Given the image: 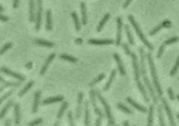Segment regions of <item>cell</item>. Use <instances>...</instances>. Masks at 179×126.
I'll return each instance as SVG.
<instances>
[{"label": "cell", "instance_id": "6da1fadb", "mask_svg": "<svg viewBox=\"0 0 179 126\" xmlns=\"http://www.w3.org/2000/svg\"><path fill=\"white\" fill-rule=\"evenodd\" d=\"M123 48L124 49L125 52L126 54L129 55V56H131L132 60V65H133V70H134V80L137 83V87L139 88V89L140 92L141 93L142 96L145 100V101L146 103H148L149 102V98L147 95V92L146 91L145 87L143 85L141 82L140 80V73L141 71L139 70V64L138 62V58H137V56L136 54L132 52V51L130 50L129 46H128L127 44L124 43L123 45Z\"/></svg>", "mask_w": 179, "mask_h": 126}, {"label": "cell", "instance_id": "7a4b0ae2", "mask_svg": "<svg viewBox=\"0 0 179 126\" xmlns=\"http://www.w3.org/2000/svg\"><path fill=\"white\" fill-rule=\"evenodd\" d=\"M139 54H140V71L142 77H143V82L145 83L146 86L148 89L149 93H150L151 98H152L153 101L155 104H157L158 99L157 97V95L155 93V91L153 88L152 85H151L150 80L148 78L147 72H146V54L145 51H144V48L143 47L139 48Z\"/></svg>", "mask_w": 179, "mask_h": 126}, {"label": "cell", "instance_id": "3957f363", "mask_svg": "<svg viewBox=\"0 0 179 126\" xmlns=\"http://www.w3.org/2000/svg\"><path fill=\"white\" fill-rule=\"evenodd\" d=\"M146 57H147L148 61L149 67H150V75H151V77H152L153 82L156 91H157L158 96H159V98H161L162 96L163 95V91L161 88L160 84H159V80H158L157 71H156V68H155V66L153 59L152 54H151L150 52L147 53Z\"/></svg>", "mask_w": 179, "mask_h": 126}, {"label": "cell", "instance_id": "277c9868", "mask_svg": "<svg viewBox=\"0 0 179 126\" xmlns=\"http://www.w3.org/2000/svg\"><path fill=\"white\" fill-rule=\"evenodd\" d=\"M128 20H129L130 23L132 24V25L133 26L134 29H135L137 35H138L139 38L141 41H142V43H143L146 46V47L148 48V49L150 50H153V46L152 44H151L148 41L146 38V36H144L143 32H142L141 29L140 28L139 25V24L136 22L134 18L132 15H128Z\"/></svg>", "mask_w": 179, "mask_h": 126}, {"label": "cell", "instance_id": "5b68a950", "mask_svg": "<svg viewBox=\"0 0 179 126\" xmlns=\"http://www.w3.org/2000/svg\"><path fill=\"white\" fill-rule=\"evenodd\" d=\"M96 94L97 98H98L99 101H100V103H102L104 108V111H105L106 116H107V118L108 119V125H115V120L114 117H113L112 113H111V107L109 106V105L108 104L107 101H106L105 98L101 94L100 91L99 90L96 91Z\"/></svg>", "mask_w": 179, "mask_h": 126}, {"label": "cell", "instance_id": "8992f818", "mask_svg": "<svg viewBox=\"0 0 179 126\" xmlns=\"http://www.w3.org/2000/svg\"><path fill=\"white\" fill-rule=\"evenodd\" d=\"M36 26L35 28L37 32H39L41 29V20H42V12H43V5L42 0H36Z\"/></svg>", "mask_w": 179, "mask_h": 126}, {"label": "cell", "instance_id": "52a82bcc", "mask_svg": "<svg viewBox=\"0 0 179 126\" xmlns=\"http://www.w3.org/2000/svg\"><path fill=\"white\" fill-rule=\"evenodd\" d=\"M90 101H91L92 105H93V108H94V112H95V114H97L99 117H101V118H104V114L102 113V112L101 111V109L100 108L97 107V103H96V91H95L94 89H90Z\"/></svg>", "mask_w": 179, "mask_h": 126}, {"label": "cell", "instance_id": "ba28073f", "mask_svg": "<svg viewBox=\"0 0 179 126\" xmlns=\"http://www.w3.org/2000/svg\"><path fill=\"white\" fill-rule=\"evenodd\" d=\"M117 22V34H116V44L117 46H119L121 43L122 39V29H123V20L120 17H118L116 18Z\"/></svg>", "mask_w": 179, "mask_h": 126}, {"label": "cell", "instance_id": "9c48e42d", "mask_svg": "<svg viewBox=\"0 0 179 126\" xmlns=\"http://www.w3.org/2000/svg\"><path fill=\"white\" fill-rule=\"evenodd\" d=\"M162 105H163V106H164L166 114H167L168 116V118H169V120L170 124H171V125L172 126H175L176 123L174 121V118H173V114H172L171 108H170L167 101H166V99H164V98H162Z\"/></svg>", "mask_w": 179, "mask_h": 126}, {"label": "cell", "instance_id": "30bf717a", "mask_svg": "<svg viewBox=\"0 0 179 126\" xmlns=\"http://www.w3.org/2000/svg\"><path fill=\"white\" fill-rule=\"evenodd\" d=\"M1 72H3V73L6 74V75L11 76V77H13L14 78L18 79V80H20V82H24V81L25 80V78L24 76H22V75H20V74L18 73V72L12 71V70H11L10 69H8L7 68H6V67H1Z\"/></svg>", "mask_w": 179, "mask_h": 126}, {"label": "cell", "instance_id": "8fae6325", "mask_svg": "<svg viewBox=\"0 0 179 126\" xmlns=\"http://www.w3.org/2000/svg\"><path fill=\"white\" fill-rule=\"evenodd\" d=\"M114 43L112 39H90L88 41V43L94 45H111Z\"/></svg>", "mask_w": 179, "mask_h": 126}, {"label": "cell", "instance_id": "7c38bea8", "mask_svg": "<svg viewBox=\"0 0 179 126\" xmlns=\"http://www.w3.org/2000/svg\"><path fill=\"white\" fill-rule=\"evenodd\" d=\"M114 59L116 60V63H117L118 70H119L120 75L122 76H125L126 74L125 69L124 65H123V63L122 60H121L120 56L119 54H117V53H115V54H114Z\"/></svg>", "mask_w": 179, "mask_h": 126}, {"label": "cell", "instance_id": "4fadbf2b", "mask_svg": "<svg viewBox=\"0 0 179 126\" xmlns=\"http://www.w3.org/2000/svg\"><path fill=\"white\" fill-rule=\"evenodd\" d=\"M41 95V91L40 90L36 91L35 94H34V103H33V107H32V113L35 114L38 111V109H39V106L40 104Z\"/></svg>", "mask_w": 179, "mask_h": 126}, {"label": "cell", "instance_id": "5bb4252c", "mask_svg": "<svg viewBox=\"0 0 179 126\" xmlns=\"http://www.w3.org/2000/svg\"><path fill=\"white\" fill-rule=\"evenodd\" d=\"M83 92H79L78 94V102H77V107H76V118L79 119L81 116V110H82V103L83 100Z\"/></svg>", "mask_w": 179, "mask_h": 126}, {"label": "cell", "instance_id": "9a60e30c", "mask_svg": "<svg viewBox=\"0 0 179 126\" xmlns=\"http://www.w3.org/2000/svg\"><path fill=\"white\" fill-rule=\"evenodd\" d=\"M171 27V22H170L169 20H164V22H162L160 25H158L157 27H155L152 31H150V32H149V35L153 36L155 34H157V33L162 28H166V27Z\"/></svg>", "mask_w": 179, "mask_h": 126}, {"label": "cell", "instance_id": "2e32d148", "mask_svg": "<svg viewBox=\"0 0 179 126\" xmlns=\"http://www.w3.org/2000/svg\"><path fill=\"white\" fill-rule=\"evenodd\" d=\"M55 57V54H54V53H53V54H50L49 56H48V57L47 58V59L46 60V61H45V63H43L42 68H41V71H40V75L42 76L46 73L48 66H49L50 63L53 61V60L54 59V58Z\"/></svg>", "mask_w": 179, "mask_h": 126}, {"label": "cell", "instance_id": "e0dca14e", "mask_svg": "<svg viewBox=\"0 0 179 126\" xmlns=\"http://www.w3.org/2000/svg\"><path fill=\"white\" fill-rule=\"evenodd\" d=\"M35 2L34 0H29V19L30 22H34L35 19Z\"/></svg>", "mask_w": 179, "mask_h": 126}, {"label": "cell", "instance_id": "ac0fdd59", "mask_svg": "<svg viewBox=\"0 0 179 126\" xmlns=\"http://www.w3.org/2000/svg\"><path fill=\"white\" fill-rule=\"evenodd\" d=\"M64 101V96H57L55 97H51L46 98L42 102L43 105H50L53 104V103H59V102H62Z\"/></svg>", "mask_w": 179, "mask_h": 126}, {"label": "cell", "instance_id": "d6986e66", "mask_svg": "<svg viewBox=\"0 0 179 126\" xmlns=\"http://www.w3.org/2000/svg\"><path fill=\"white\" fill-rule=\"evenodd\" d=\"M126 100H127V102L129 104L131 105L132 106L134 107V108H136L137 109H138L139 111L143 112V113H146V112H147L146 108L142 106V105L138 104L137 102H135L134 101V100L132 99L131 98H130V97L127 98Z\"/></svg>", "mask_w": 179, "mask_h": 126}, {"label": "cell", "instance_id": "ffe728a7", "mask_svg": "<svg viewBox=\"0 0 179 126\" xmlns=\"http://www.w3.org/2000/svg\"><path fill=\"white\" fill-rule=\"evenodd\" d=\"M81 22L83 25H86L88 21V17H87V9L86 2L82 1L81 3Z\"/></svg>", "mask_w": 179, "mask_h": 126}, {"label": "cell", "instance_id": "44dd1931", "mask_svg": "<svg viewBox=\"0 0 179 126\" xmlns=\"http://www.w3.org/2000/svg\"><path fill=\"white\" fill-rule=\"evenodd\" d=\"M1 78V88H0V92H2V91L4 90V88L5 87H20V85H21V84H20V82L17 83V82H6V81L4 80V79H3L2 77H0Z\"/></svg>", "mask_w": 179, "mask_h": 126}, {"label": "cell", "instance_id": "7402d4cb", "mask_svg": "<svg viewBox=\"0 0 179 126\" xmlns=\"http://www.w3.org/2000/svg\"><path fill=\"white\" fill-rule=\"evenodd\" d=\"M85 106V125L88 126L90 125V110H89V103L88 101L84 102Z\"/></svg>", "mask_w": 179, "mask_h": 126}, {"label": "cell", "instance_id": "603a6c76", "mask_svg": "<svg viewBox=\"0 0 179 126\" xmlns=\"http://www.w3.org/2000/svg\"><path fill=\"white\" fill-rule=\"evenodd\" d=\"M46 29L47 31H51L53 28V20H52V13L50 9L47 10L46 13Z\"/></svg>", "mask_w": 179, "mask_h": 126}, {"label": "cell", "instance_id": "cb8c5ba5", "mask_svg": "<svg viewBox=\"0 0 179 126\" xmlns=\"http://www.w3.org/2000/svg\"><path fill=\"white\" fill-rule=\"evenodd\" d=\"M14 115H15V124L16 125H20V105L18 103L14 105Z\"/></svg>", "mask_w": 179, "mask_h": 126}, {"label": "cell", "instance_id": "d4e9b609", "mask_svg": "<svg viewBox=\"0 0 179 126\" xmlns=\"http://www.w3.org/2000/svg\"><path fill=\"white\" fill-rule=\"evenodd\" d=\"M116 69H114V70H112V71H111V75H110V77H109V80H108V82H107V84H106V85L104 86V87L103 89L104 91H107L110 89L111 84H112V82H114V79L115 78V77H116Z\"/></svg>", "mask_w": 179, "mask_h": 126}, {"label": "cell", "instance_id": "484cf974", "mask_svg": "<svg viewBox=\"0 0 179 126\" xmlns=\"http://www.w3.org/2000/svg\"><path fill=\"white\" fill-rule=\"evenodd\" d=\"M34 43L38 45L46 48H52L54 46L53 43L48 41H44V40L42 39H36L35 41H34Z\"/></svg>", "mask_w": 179, "mask_h": 126}, {"label": "cell", "instance_id": "4316f807", "mask_svg": "<svg viewBox=\"0 0 179 126\" xmlns=\"http://www.w3.org/2000/svg\"><path fill=\"white\" fill-rule=\"evenodd\" d=\"M13 105V100H11V101H9L8 102L7 104L5 105L4 107L2 108V109H1V113H0V119H2L3 118H4L5 116H6V114H7L8 109H9L10 107H11Z\"/></svg>", "mask_w": 179, "mask_h": 126}, {"label": "cell", "instance_id": "83f0119b", "mask_svg": "<svg viewBox=\"0 0 179 126\" xmlns=\"http://www.w3.org/2000/svg\"><path fill=\"white\" fill-rule=\"evenodd\" d=\"M109 18H110V14H109V13H107V14H105V15L103 17V18H102V20L100 21L98 27H97V32H100L103 29L104 25H106V23H107L108 20H109Z\"/></svg>", "mask_w": 179, "mask_h": 126}, {"label": "cell", "instance_id": "f1b7e54d", "mask_svg": "<svg viewBox=\"0 0 179 126\" xmlns=\"http://www.w3.org/2000/svg\"><path fill=\"white\" fill-rule=\"evenodd\" d=\"M71 15H72L73 20H74V22L76 30L77 31V32H79V31L81 30V22H80L79 21V16H78L77 13H76L75 11H73L72 13H71Z\"/></svg>", "mask_w": 179, "mask_h": 126}, {"label": "cell", "instance_id": "f546056e", "mask_svg": "<svg viewBox=\"0 0 179 126\" xmlns=\"http://www.w3.org/2000/svg\"><path fill=\"white\" fill-rule=\"evenodd\" d=\"M68 106H69L68 102L65 101L62 103V104L61 105V107H60V110H59L58 113H57V118L58 120H60V119L62 118V116H63L64 114V113H65V110L68 108Z\"/></svg>", "mask_w": 179, "mask_h": 126}, {"label": "cell", "instance_id": "4dcf8cb0", "mask_svg": "<svg viewBox=\"0 0 179 126\" xmlns=\"http://www.w3.org/2000/svg\"><path fill=\"white\" fill-rule=\"evenodd\" d=\"M153 113H154V105H151L149 107L148 111V126L153 125Z\"/></svg>", "mask_w": 179, "mask_h": 126}, {"label": "cell", "instance_id": "1f68e13d", "mask_svg": "<svg viewBox=\"0 0 179 126\" xmlns=\"http://www.w3.org/2000/svg\"><path fill=\"white\" fill-rule=\"evenodd\" d=\"M34 81H30V82H29L28 83H27V84H26V86L25 87L23 88V89H22L21 91H20V93H19L18 94V96H19V97H22V96H24V95H25L26 93L27 92V91H28L29 89H31V88L32 87V86L34 85Z\"/></svg>", "mask_w": 179, "mask_h": 126}, {"label": "cell", "instance_id": "d6a6232c", "mask_svg": "<svg viewBox=\"0 0 179 126\" xmlns=\"http://www.w3.org/2000/svg\"><path fill=\"white\" fill-rule=\"evenodd\" d=\"M60 59H61L62 60H65V61H67L71 62V63H76L78 61V59L74 56H72V55H69L67 54H62L60 55Z\"/></svg>", "mask_w": 179, "mask_h": 126}, {"label": "cell", "instance_id": "836d02e7", "mask_svg": "<svg viewBox=\"0 0 179 126\" xmlns=\"http://www.w3.org/2000/svg\"><path fill=\"white\" fill-rule=\"evenodd\" d=\"M125 29L126 34H127V39H128V41H129V43L131 45H134V41L133 36L132 35V33L130 29L129 25H125Z\"/></svg>", "mask_w": 179, "mask_h": 126}, {"label": "cell", "instance_id": "e575fe53", "mask_svg": "<svg viewBox=\"0 0 179 126\" xmlns=\"http://www.w3.org/2000/svg\"><path fill=\"white\" fill-rule=\"evenodd\" d=\"M157 112H158V116H159V125H160L161 126H164L165 123H164V118H163L162 108V106L160 105H158Z\"/></svg>", "mask_w": 179, "mask_h": 126}, {"label": "cell", "instance_id": "d590c367", "mask_svg": "<svg viewBox=\"0 0 179 126\" xmlns=\"http://www.w3.org/2000/svg\"><path fill=\"white\" fill-rule=\"evenodd\" d=\"M105 78V74L104 73H101L100 75H99L96 78H95L93 79V81H92L91 82H90V84H89L90 87H93L94 85H95V84H97V83H99L100 82H101L102 80H103V79Z\"/></svg>", "mask_w": 179, "mask_h": 126}, {"label": "cell", "instance_id": "8d00e7d4", "mask_svg": "<svg viewBox=\"0 0 179 126\" xmlns=\"http://www.w3.org/2000/svg\"><path fill=\"white\" fill-rule=\"evenodd\" d=\"M117 107L118 109H120L121 111H123L124 113L127 114H132V110L130 109L127 107L125 106V105L122 104V103H118Z\"/></svg>", "mask_w": 179, "mask_h": 126}, {"label": "cell", "instance_id": "74e56055", "mask_svg": "<svg viewBox=\"0 0 179 126\" xmlns=\"http://www.w3.org/2000/svg\"><path fill=\"white\" fill-rule=\"evenodd\" d=\"M179 68V56H178V59H177L176 61L175 65H173V68H172L171 72H170V75L171 76H173L175 75L176 73V72L178 71Z\"/></svg>", "mask_w": 179, "mask_h": 126}, {"label": "cell", "instance_id": "f35d334b", "mask_svg": "<svg viewBox=\"0 0 179 126\" xmlns=\"http://www.w3.org/2000/svg\"><path fill=\"white\" fill-rule=\"evenodd\" d=\"M12 45H13V43L11 42H8L7 43H6L4 45V46H3L2 48H1V55H3L4 54V53H6V52L8 50V49H10L12 47Z\"/></svg>", "mask_w": 179, "mask_h": 126}, {"label": "cell", "instance_id": "ab89813d", "mask_svg": "<svg viewBox=\"0 0 179 126\" xmlns=\"http://www.w3.org/2000/svg\"><path fill=\"white\" fill-rule=\"evenodd\" d=\"M178 41V37H172V38H170V39H169L168 40H166V41H165L164 44L165 45H170L171 43H176Z\"/></svg>", "mask_w": 179, "mask_h": 126}, {"label": "cell", "instance_id": "60d3db41", "mask_svg": "<svg viewBox=\"0 0 179 126\" xmlns=\"http://www.w3.org/2000/svg\"><path fill=\"white\" fill-rule=\"evenodd\" d=\"M67 117H68V120L69 122V125L71 126H74L75 125L74 122V118H73V114L72 111H69L68 113H67Z\"/></svg>", "mask_w": 179, "mask_h": 126}, {"label": "cell", "instance_id": "b9f144b4", "mask_svg": "<svg viewBox=\"0 0 179 126\" xmlns=\"http://www.w3.org/2000/svg\"><path fill=\"white\" fill-rule=\"evenodd\" d=\"M43 122L42 118H36L34 120H33V121H31L27 123V125H39V124H41V123Z\"/></svg>", "mask_w": 179, "mask_h": 126}, {"label": "cell", "instance_id": "7bdbcfd3", "mask_svg": "<svg viewBox=\"0 0 179 126\" xmlns=\"http://www.w3.org/2000/svg\"><path fill=\"white\" fill-rule=\"evenodd\" d=\"M13 90H11V91H8V92L6 93V94H5L4 96H3L1 98V99H0V104H2L3 101H5L6 98H8V97H9V96H11L12 94H13Z\"/></svg>", "mask_w": 179, "mask_h": 126}, {"label": "cell", "instance_id": "ee69618b", "mask_svg": "<svg viewBox=\"0 0 179 126\" xmlns=\"http://www.w3.org/2000/svg\"><path fill=\"white\" fill-rule=\"evenodd\" d=\"M164 48H165V45L163 43L162 45L159 47V50H158V52H157V57L158 59H159L162 56L163 53H164Z\"/></svg>", "mask_w": 179, "mask_h": 126}, {"label": "cell", "instance_id": "f6af8a7d", "mask_svg": "<svg viewBox=\"0 0 179 126\" xmlns=\"http://www.w3.org/2000/svg\"><path fill=\"white\" fill-rule=\"evenodd\" d=\"M167 94L169 97L170 99H171V101H173V100L175 99V96H174V93H173V89H171V87H169L168 89L167 90Z\"/></svg>", "mask_w": 179, "mask_h": 126}, {"label": "cell", "instance_id": "bcb514c9", "mask_svg": "<svg viewBox=\"0 0 179 126\" xmlns=\"http://www.w3.org/2000/svg\"><path fill=\"white\" fill-rule=\"evenodd\" d=\"M0 20H1L2 22H7L8 20V18L7 16H6V15H4L2 14H1V15H0Z\"/></svg>", "mask_w": 179, "mask_h": 126}, {"label": "cell", "instance_id": "7dc6e473", "mask_svg": "<svg viewBox=\"0 0 179 126\" xmlns=\"http://www.w3.org/2000/svg\"><path fill=\"white\" fill-rule=\"evenodd\" d=\"M102 118H101V117H98V118H97L96 121H95V125H96V126L101 125V123H102Z\"/></svg>", "mask_w": 179, "mask_h": 126}, {"label": "cell", "instance_id": "c3c4849f", "mask_svg": "<svg viewBox=\"0 0 179 126\" xmlns=\"http://www.w3.org/2000/svg\"><path fill=\"white\" fill-rule=\"evenodd\" d=\"M19 2H20V0H13V6L14 8H17L18 7Z\"/></svg>", "mask_w": 179, "mask_h": 126}, {"label": "cell", "instance_id": "681fc988", "mask_svg": "<svg viewBox=\"0 0 179 126\" xmlns=\"http://www.w3.org/2000/svg\"><path fill=\"white\" fill-rule=\"evenodd\" d=\"M132 0H126L124 5H123V8H126L127 7V6L130 4V3L132 2Z\"/></svg>", "mask_w": 179, "mask_h": 126}, {"label": "cell", "instance_id": "f907efd6", "mask_svg": "<svg viewBox=\"0 0 179 126\" xmlns=\"http://www.w3.org/2000/svg\"><path fill=\"white\" fill-rule=\"evenodd\" d=\"M32 65H33V64H32V62L29 61V62H28V63H26L25 67H26V68H27V69H28V70H29V69H31V68H32Z\"/></svg>", "mask_w": 179, "mask_h": 126}, {"label": "cell", "instance_id": "816d5d0a", "mask_svg": "<svg viewBox=\"0 0 179 126\" xmlns=\"http://www.w3.org/2000/svg\"><path fill=\"white\" fill-rule=\"evenodd\" d=\"M75 43L77 45H81L83 43V40L82 39H81V38H78V39H76Z\"/></svg>", "mask_w": 179, "mask_h": 126}, {"label": "cell", "instance_id": "f5cc1de1", "mask_svg": "<svg viewBox=\"0 0 179 126\" xmlns=\"http://www.w3.org/2000/svg\"><path fill=\"white\" fill-rule=\"evenodd\" d=\"M11 119H7V120H6V121H5L4 125H11Z\"/></svg>", "mask_w": 179, "mask_h": 126}, {"label": "cell", "instance_id": "db71d44e", "mask_svg": "<svg viewBox=\"0 0 179 126\" xmlns=\"http://www.w3.org/2000/svg\"><path fill=\"white\" fill-rule=\"evenodd\" d=\"M123 125H130L129 121H127V120H126V121H124L123 123Z\"/></svg>", "mask_w": 179, "mask_h": 126}, {"label": "cell", "instance_id": "11a10c76", "mask_svg": "<svg viewBox=\"0 0 179 126\" xmlns=\"http://www.w3.org/2000/svg\"><path fill=\"white\" fill-rule=\"evenodd\" d=\"M0 12H1V14H2V13L4 12V8L1 5H0Z\"/></svg>", "mask_w": 179, "mask_h": 126}, {"label": "cell", "instance_id": "9f6ffc18", "mask_svg": "<svg viewBox=\"0 0 179 126\" xmlns=\"http://www.w3.org/2000/svg\"><path fill=\"white\" fill-rule=\"evenodd\" d=\"M60 123V121H59V120H57V121L55 122V123L54 124V125H60V123Z\"/></svg>", "mask_w": 179, "mask_h": 126}, {"label": "cell", "instance_id": "6f0895ef", "mask_svg": "<svg viewBox=\"0 0 179 126\" xmlns=\"http://www.w3.org/2000/svg\"><path fill=\"white\" fill-rule=\"evenodd\" d=\"M177 118H178V121H179V113L177 114Z\"/></svg>", "mask_w": 179, "mask_h": 126}, {"label": "cell", "instance_id": "680465c9", "mask_svg": "<svg viewBox=\"0 0 179 126\" xmlns=\"http://www.w3.org/2000/svg\"><path fill=\"white\" fill-rule=\"evenodd\" d=\"M177 99H178V101H179V94L177 95Z\"/></svg>", "mask_w": 179, "mask_h": 126}]
</instances>
